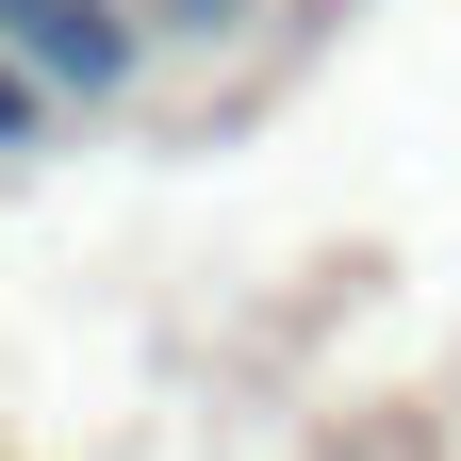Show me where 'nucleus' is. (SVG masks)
<instances>
[{
  "label": "nucleus",
  "instance_id": "nucleus-1",
  "mask_svg": "<svg viewBox=\"0 0 461 461\" xmlns=\"http://www.w3.org/2000/svg\"><path fill=\"white\" fill-rule=\"evenodd\" d=\"M0 50H17L67 115H115L132 67H149V17H132V0H0Z\"/></svg>",
  "mask_w": 461,
  "mask_h": 461
},
{
  "label": "nucleus",
  "instance_id": "nucleus-2",
  "mask_svg": "<svg viewBox=\"0 0 461 461\" xmlns=\"http://www.w3.org/2000/svg\"><path fill=\"white\" fill-rule=\"evenodd\" d=\"M50 115H67V99H50V83L17 67V50H0V149H50Z\"/></svg>",
  "mask_w": 461,
  "mask_h": 461
},
{
  "label": "nucleus",
  "instance_id": "nucleus-3",
  "mask_svg": "<svg viewBox=\"0 0 461 461\" xmlns=\"http://www.w3.org/2000/svg\"><path fill=\"white\" fill-rule=\"evenodd\" d=\"M165 33H248V0H165Z\"/></svg>",
  "mask_w": 461,
  "mask_h": 461
}]
</instances>
